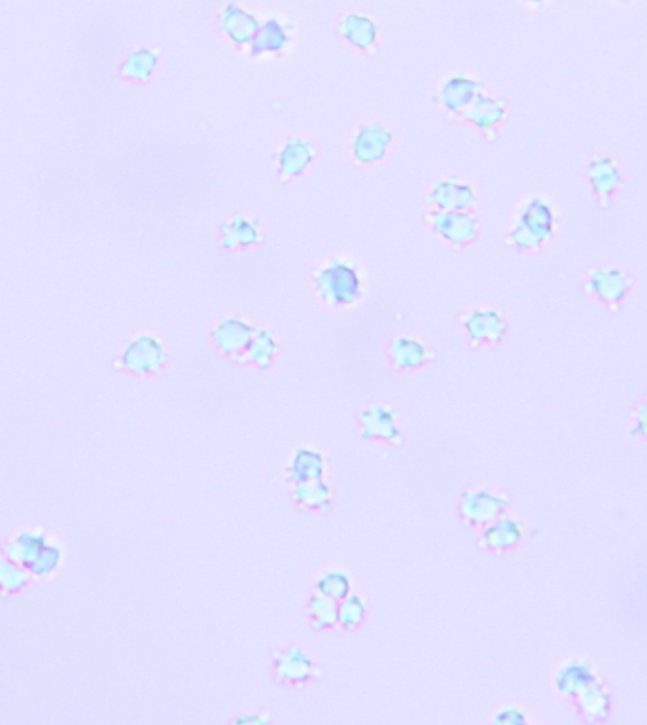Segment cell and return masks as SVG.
I'll return each mask as SVG.
<instances>
[{"mask_svg":"<svg viewBox=\"0 0 647 725\" xmlns=\"http://www.w3.org/2000/svg\"><path fill=\"white\" fill-rule=\"evenodd\" d=\"M256 334V328L241 319H224L212 330V341L220 353L228 354L233 360H241L248 343Z\"/></svg>","mask_w":647,"mask_h":725,"instance_id":"cell-11","label":"cell"},{"mask_svg":"<svg viewBox=\"0 0 647 725\" xmlns=\"http://www.w3.org/2000/svg\"><path fill=\"white\" fill-rule=\"evenodd\" d=\"M555 226L557 216L553 207L542 197H534L526 201L517 214V222L509 233V243L521 252H536L553 237Z\"/></svg>","mask_w":647,"mask_h":725,"instance_id":"cell-1","label":"cell"},{"mask_svg":"<svg viewBox=\"0 0 647 725\" xmlns=\"http://www.w3.org/2000/svg\"><path fill=\"white\" fill-rule=\"evenodd\" d=\"M526 2H528V4H536V6H538V4H543L545 0H526Z\"/></svg>","mask_w":647,"mask_h":725,"instance_id":"cell-38","label":"cell"},{"mask_svg":"<svg viewBox=\"0 0 647 725\" xmlns=\"http://www.w3.org/2000/svg\"><path fill=\"white\" fill-rule=\"evenodd\" d=\"M48 544L46 532L42 531H23L16 534L6 546H4V555L8 559H12L19 566H29L38 553Z\"/></svg>","mask_w":647,"mask_h":725,"instance_id":"cell-23","label":"cell"},{"mask_svg":"<svg viewBox=\"0 0 647 725\" xmlns=\"http://www.w3.org/2000/svg\"><path fill=\"white\" fill-rule=\"evenodd\" d=\"M525 538V525L519 519H513L502 513L489 525L483 527L479 544L490 553H506L517 548Z\"/></svg>","mask_w":647,"mask_h":725,"instance_id":"cell-9","label":"cell"},{"mask_svg":"<svg viewBox=\"0 0 647 725\" xmlns=\"http://www.w3.org/2000/svg\"><path fill=\"white\" fill-rule=\"evenodd\" d=\"M492 722L502 725H521L526 724L528 720H526L525 712L521 708L506 707L496 712V716H494Z\"/></svg>","mask_w":647,"mask_h":725,"instance_id":"cell-36","label":"cell"},{"mask_svg":"<svg viewBox=\"0 0 647 725\" xmlns=\"http://www.w3.org/2000/svg\"><path fill=\"white\" fill-rule=\"evenodd\" d=\"M630 436L634 438H642L647 442V396L642 398L634 409H632V428H630Z\"/></svg>","mask_w":647,"mask_h":725,"instance_id":"cell-35","label":"cell"},{"mask_svg":"<svg viewBox=\"0 0 647 725\" xmlns=\"http://www.w3.org/2000/svg\"><path fill=\"white\" fill-rule=\"evenodd\" d=\"M315 286L320 300L332 307H345L360 300V277L354 267L332 260L315 275Z\"/></svg>","mask_w":647,"mask_h":725,"instance_id":"cell-2","label":"cell"},{"mask_svg":"<svg viewBox=\"0 0 647 725\" xmlns=\"http://www.w3.org/2000/svg\"><path fill=\"white\" fill-rule=\"evenodd\" d=\"M158 52L150 50V48H140L125 57V61L120 67V74L127 80H135V82H146L150 80V76L158 67Z\"/></svg>","mask_w":647,"mask_h":725,"instance_id":"cell-27","label":"cell"},{"mask_svg":"<svg viewBox=\"0 0 647 725\" xmlns=\"http://www.w3.org/2000/svg\"><path fill=\"white\" fill-rule=\"evenodd\" d=\"M358 425L362 440H379V442L402 443V432L394 411L383 404L364 407L358 413Z\"/></svg>","mask_w":647,"mask_h":725,"instance_id":"cell-7","label":"cell"},{"mask_svg":"<svg viewBox=\"0 0 647 725\" xmlns=\"http://www.w3.org/2000/svg\"><path fill=\"white\" fill-rule=\"evenodd\" d=\"M27 584H29L27 572L18 563L8 559L4 553H0V593L2 595L19 593Z\"/></svg>","mask_w":647,"mask_h":725,"instance_id":"cell-32","label":"cell"},{"mask_svg":"<svg viewBox=\"0 0 647 725\" xmlns=\"http://www.w3.org/2000/svg\"><path fill=\"white\" fill-rule=\"evenodd\" d=\"M218 23L229 40L235 42L237 46H245L248 42H252L260 29L258 18L243 10L237 2H229L228 6L220 12Z\"/></svg>","mask_w":647,"mask_h":725,"instance_id":"cell-16","label":"cell"},{"mask_svg":"<svg viewBox=\"0 0 647 725\" xmlns=\"http://www.w3.org/2000/svg\"><path fill=\"white\" fill-rule=\"evenodd\" d=\"M267 720L263 716H254V714H248V716H241L237 720V724H265Z\"/></svg>","mask_w":647,"mask_h":725,"instance_id":"cell-37","label":"cell"},{"mask_svg":"<svg viewBox=\"0 0 647 725\" xmlns=\"http://www.w3.org/2000/svg\"><path fill=\"white\" fill-rule=\"evenodd\" d=\"M169 354L158 337L140 334L133 337L118 360V368L135 375H152L163 370Z\"/></svg>","mask_w":647,"mask_h":725,"instance_id":"cell-3","label":"cell"},{"mask_svg":"<svg viewBox=\"0 0 647 725\" xmlns=\"http://www.w3.org/2000/svg\"><path fill=\"white\" fill-rule=\"evenodd\" d=\"M511 498L504 493H494L487 489L466 491L458 500L460 519L470 527H485L506 512Z\"/></svg>","mask_w":647,"mask_h":725,"instance_id":"cell-4","label":"cell"},{"mask_svg":"<svg viewBox=\"0 0 647 725\" xmlns=\"http://www.w3.org/2000/svg\"><path fill=\"white\" fill-rule=\"evenodd\" d=\"M339 35L349 40L352 46L368 50L377 40V25L364 14H347L339 21Z\"/></svg>","mask_w":647,"mask_h":725,"instance_id":"cell-25","label":"cell"},{"mask_svg":"<svg viewBox=\"0 0 647 725\" xmlns=\"http://www.w3.org/2000/svg\"><path fill=\"white\" fill-rule=\"evenodd\" d=\"M307 614L316 631H328L339 625V601L316 591L307 604Z\"/></svg>","mask_w":647,"mask_h":725,"instance_id":"cell-29","label":"cell"},{"mask_svg":"<svg viewBox=\"0 0 647 725\" xmlns=\"http://www.w3.org/2000/svg\"><path fill=\"white\" fill-rule=\"evenodd\" d=\"M595 678H598L593 665L585 659H570L562 663L555 672V688L562 697L574 699L585 690Z\"/></svg>","mask_w":647,"mask_h":725,"instance_id":"cell-17","label":"cell"},{"mask_svg":"<svg viewBox=\"0 0 647 725\" xmlns=\"http://www.w3.org/2000/svg\"><path fill=\"white\" fill-rule=\"evenodd\" d=\"M428 222L432 230L455 245L472 243L479 231V222L470 211H436L428 216Z\"/></svg>","mask_w":647,"mask_h":725,"instance_id":"cell-8","label":"cell"},{"mask_svg":"<svg viewBox=\"0 0 647 725\" xmlns=\"http://www.w3.org/2000/svg\"><path fill=\"white\" fill-rule=\"evenodd\" d=\"M428 201L439 211H472L477 197L470 184L458 180H441L430 192Z\"/></svg>","mask_w":647,"mask_h":725,"instance_id":"cell-15","label":"cell"},{"mask_svg":"<svg viewBox=\"0 0 647 725\" xmlns=\"http://www.w3.org/2000/svg\"><path fill=\"white\" fill-rule=\"evenodd\" d=\"M339 625L347 631H356L364 625L368 606L362 597L358 595H347L343 601H339Z\"/></svg>","mask_w":647,"mask_h":725,"instance_id":"cell-31","label":"cell"},{"mask_svg":"<svg viewBox=\"0 0 647 725\" xmlns=\"http://www.w3.org/2000/svg\"><path fill=\"white\" fill-rule=\"evenodd\" d=\"M277 353V341L269 330H256V334L252 337V341L248 343L245 353L241 356L239 362H250L256 368H269V364L273 362Z\"/></svg>","mask_w":647,"mask_h":725,"instance_id":"cell-30","label":"cell"},{"mask_svg":"<svg viewBox=\"0 0 647 725\" xmlns=\"http://www.w3.org/2000/svg\"><path fill=\"white\" fill-rule=\"evenodd\" d=\"M392 142V133L381 124L362 125L352 142L354 158L360 163H375L381 161L388 152Z\"/></svg>","mask_w":647,"mask_h":725,"instance_id":"cell-14","label":"cell"},{"mask_svg":"<svg viewBox=\"0 0 647 725\" xmlns=\"http://www.w3.org/2000/svg\"><path fill=\"white\" fill-rule=\"evenodd\" d=\"M483 84L475 82L464 74L451 76L439 91L438 101L449 112H462L481 93Z\"/></svg>","mask_w":647,"mask_h":725,"instance_id":"cell-19","label":"cell"},{"mask_svg":"<svg viewBox=\"0 0 647 725\" xmlns=\"http://www.w3.org/2000/svg\"><path fill=\"white\" fill-rule=\"evenodd\" d=\"M315 158L313 144L301 137H290L280 148L277 163L282 178L299 177Z\"/></svg>","mask_w":647,"mask_h":725,"instance_id":"cell-20","label":"cell"},{"mask_svg":"<svg viewBox=\"0 0 647 725\" xmlns=\"http://www.w3.org/2000/svg\"><path fill=\"white\" fill-rule=\"evenodd\" d=\"M388 356L396 370H417L430 360L428 349L419 341L409 337L392 339L388 347Z\"/></svg>","mask_w":647,"mask_h":725,"instance_id":"cell-22","label":"cell"},{"mask_svg":"<svg viewBox=\"0 0 647 725\" xmlns=\"http://www.w3.org/2000/svg\"><path fill=\"white\" fill-rule=\"evenodd\" d=\"M252 44V55L275 54L282 52L288 48L290 44V33L288 27L279 21V19H267L263 25H260L258 33L254 36Z\"/></svg>","mask_w":647,"mask_h":725,"instance_id":"cell-24","label":"cell"},{"mask_svg":"<svg viewBox=\"0 0 647 725\" xmlns=\"http://www.w3.org/2000/svg\"><path fill=\"white\" fill-rule=\"evenodd\" d=\"M258 239H260L258 228L243 218L241 214H237L233 218V222L220 226V241L224 247L231 248V250L254 245V243H258Z\"/></svg>","mask_w":647,"mask_h":725,"instance_id":"cell-28","label":"cell"},{"mask_svg":"<svg viewBox=\"0 0 647 725\" xmlns=\"http://www.w3.org/2000/svg\"><path fill=\"white\" fill-rule=\"evenodd\" d=\"M587 180L598 203L606 209L612 203L613 194L621 186V169L613 158L596 156L587 163Z\"/></svg>","mask_w":647,"mask_h":725,"instance_id":"cell-10","label":"cell"},{"mask_svg":"<svg viewBox=\"0 0 647 725\" xmlns=\"http://www.w3.org/2000/svg\"><path fill=\"white\" fill-rule=\"evenodd\" d=\"M292 498L298 506L311 512H330L332 508V489L322 479L294 485Z\"/></svg>","mask_w":647,"mask_h":725,"instance_id":"cell-26","label":"cell"},{"mask_svg":"<svg viewBox=\"0 0 647 725\" xmlns=\"http://www.w3.org/2000/svg\"><path fill=\"white\" fill-rule=\"evenodd\" d=\"M464 328L473 347H479L483 343L496 345L508 334V322L498 311H472L464 319Z\"/></svg>","mask_w":647,"mask_h":725,"instance_id":"cell-12","label":"cell"},{"mask_svg":"<svg viewBox=\"0 0 647 725\" xmlns=\"http://www.w3.org/2000/svg\"><path fill=\"white\" fill-rule=\"evenodd\" d=\"M634 286V279L619 267H595L587 279V292L610 309H617Z\"/></svg>","mask_w":647,"mask_h":725,"instance_id":"cell-5","label":"cell"},{"mask_svg":"<svg viewBox=\"0 0 647 725\" xmlns=\"http://www.w3.org/2000/svg\"><path fill=\"white\" fill-rule=\"evenodd\" d=\"M316 591L332 597L335 601H343L347 595H350V580L347 572L343 570H328L318 578Z\"/></svg>","mask_w":647,"mask_h":725,"instance_id":"cell-33","label":"cell"},{"mask_svg":"<svg viewBox=\"0 0 647 725\" xmlns=\"http://www.w3.org/2000/svg\"><path fill=\"white\" fill-rule=\"evenodd\" d=\"M273 672L279 684H292V686H301L320 674L315 661L299 646L279 650L273 659Z\"/></svg>","mask_w":647,"mask_h":725,"instance_id":"cell-6","label":"cell"},{"mask_svg":"<svg viewBox=\"0 0 647 725\" xmlns=\"http://www.w3.org/2000/svg\"><path fill=\"white\" fill-rule=\"evenodd\" d=\"M462 118L479 127L481 131L494 135V129L506 118V103L489 95L479 93L468 107L464 108Z\"/></svg>","mask_w":647,"mask_h":725,"instance_id":"cell-18","label":"cell"},{"mask_svg":"<svg viewBox=\"0 0 647 725\" xmlns=\"http://www.w3.org/2000/svg\"><path fill=\"white\" fill-rule=\"evenodd\" d=\"M61 555H63V551H61L59 546H55V544H46L44 549L38 553V557H36L35 561H33L31 565L27 566V568H29V572H31L33 576H38V578H48V576H52L53 572L57 570L59 563H61Z\"/></svg>","mask_w":647,"mask_h":725,"instance_id":"cell-34","label":"cell"},{"mask_svg":"<svg viewBox=\"0 0 647 725\" xmlns=\"http://www.w3.org/2000/svg\"><path fill=\"white\" fill-rule=\"evenodd\" d=\"M324 472H326L324 455L311 447H301L290 460L286 478L292 485H298L307 481H318L324 478Z\"/></svg>","mask_w":647,"mask_h":725,"instance_id":"cell-21","label":"cell"},{"mask_svg":"<svg viewBox=\"0 0 647 725\" xmlns=\"http://www.w3.org/2000/svg\"><path fill=\"white\" fill-rule=\"evenodd\" d=\"M574 705L585 722L600 724L610 718L612 695L606 688L604 680L598 676L585 690L574 697Z\"/></svg>","mask_w":647,"mask_h":725,"instance_id":"cell-13","label":"cell"}]
</instances>
